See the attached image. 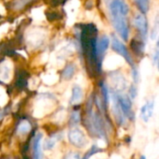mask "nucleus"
<instances>
[{"instance_id":"obj_1","label":"nucleus","mask_w":159,"mask_h":159,"mask_svg":"<svg viewBox=\"0 0 159 159\" xmlns=\"http://www.w3.org/2000/svg\"><path fill=\"white\" fill-rule=\"evenodd\" d=\"M98 31L94 24L89 23L83 25L80 34V46L87 64L88 72L90 75L101 74L102 64L98 60L96 43Z\"/></svg>"},{"instance_id":"obj_2","label":"nucleus","mask_w":159,"mask_h":159,"mask_svg":"<svg viewBox=\"0 0 159 159\" xmlns=\"http://www.w3.org/2000/svg\"><path fill=\"white\" fill-rule=\"evenodd\" d=\"M129 13V6L125 0H111L109 4L111 23L123 40H128L129 35V25L127 18Z\"/></svg>"},{"instance_id":"obj_3","label":"nucleus","mask_w":159,"mask_h":159,"mask_svg":"<svg viewBox=\"0 0 159 159\" xmlns=\"http://www.w3.org/2000/svg\"><path fill=\"white\" fill-rule=\"evenodd\" d=\"M114 95H115L123 113L125 114V116L133 120L134 119V112L132 111V102H131L130 97L127 95H122L120 93H116V92Z\"/></svg>"},{"instance_id":"obj_4","label":"nucleus","mask_w":159,"mask_h":159,"mask_svg":"<svg viewBox=\"0 0 159 159\" xmlns=\"http://www.w3.org/2000/svg\"><path fill=\"white\" fill-rule=\"evenodd\" d=\"M112 49L116 53H118L119 55H121L131 67L135 66L134 65L133 58H132L131 54L129 53V50L127 49V47L116 37H115V36H113V38H112Z\"/></svg>"},{"instance_id":"obj_5","label":"nucleus","mask_w":159,"mask_h":159,"mask_svg":"<svg viewBox=\"0 0 159 159\" xmlns=\"http://www.w3.org/2000/svg\"><path fill=\"white\" fill-rule=\"evenodd\" d=\"M133 22H134L136 29L138 30L140 37L145 42L147 39V36H148V22H147L146 17L143 13L136 14L134 17Z\"/></svg>"},{"instance_id":"obj_6","label":"nucleus","mask_w":159,"mask_h":159,"mask_svg":"<svg viewBox=\"0 0 159 159\" xmlns=\"http://www.w3.org/2000/svg\"><path fill=\"white\" fill-rule=\"evenodd\" d=\"M69 142L77 148H83L87 144V140L84 133L78 128H73L68 133Z\"/></svg>"},{"instance_id":"obj_7","label":"nucleus","mask_w":159,"mask_h":159,"mask_svg":"<svg viewBox=\"0 0 159 159\" xmlns=\"http://www.w3.org/2000/svg\"><path fill=\"white\" fill-rule=\"evenodd\" d=\"M109 44H110V38L106 35H103L99 39H97L96 51H97L98 60H99V62L101 64L102 62V58L104 56V53H105V52L107 51V49L109 47Z\"/></svg>"},{"instance_id":"obj_8","label":"nucleus","mask_w":159,"mask_h":159,"mask_svg":"<svg viewBox=\"0 0 159 159\" xmlns=\"http://www.w3.org/2000/svg\"><path fill=\"white\" fill-rule=\"evenodd\" d=\"M154 108H155V101L149 100L147 101L141 109V118L144 122H148L150 118L153 116L154 113Z\"/></svg>"},{"instance_id":"obj_9","label":"nucleus","mask_w":159,"mask_h":159,"mask_svg":"<svg viewBox=\"0 0 159 159\" xmlns=\"http://www.w3.org/2000/svg\"><path fill=\"white\" fill-rule=\"evenodd\" d=\"M130 48L132 52L137 56H143L144 54V49H145V42L140 37V38H133L130 41Z\"/></svg>"},{"instance_id":"obj_10","label":"nucleus","mask_w":159,"mask_h":159,"mask_svg":"<svg viewBox=\"0 0 159 159\" xmlns=\"http://www.w3.org/2000/svg\"><path fill=\"white\" fill-rule=\"evenodd\" d=\"M41 139H42V134L39 133L33 140V159H41L42 157L41 148H40Z\"/></svg>"},{"instance_id":"obj_11","label":"nucleus","mask_w":159,"mask_h":159,"mask_svg":"<svg viewBox=\"0 0 159 159\" xmlns=\"http://www.w3.org/2000/svg\"><path fill=\"white\" fill-rule=\"evenodd\" d=\"M75 70H76L75 65L73 64V63H69V64H67V65L64 67V68L62 69L61 76V78H62L63 80H66V81H67V80H70V79H72V78L74 77V75H75Z\"/></svg>"},{"instance_id":"obj_12","label":"nucleus","mask_w":159,"mask_h":159,"mask_svg":"<svg viewBox=\"0 0 159 159\" xmlns=\"http://www.w3.org/2000/svg\"><path fill=\"white\" fill-rule=\"evenodd\" d=\"M82 98H83V90L80 86L75 85L72 91V97H71L70 103L71 104H78L82 101Z\"/></svg>"},{"instance_id":"obj_13","label":"nucleus","mask_w":159,"mask_h":159,"mask_svg":"<svg viewBox=\"0 0 159 159\" xmlns=\"http://www.w3.org/2000/svg\"><path fill=\"white\" fill-rule=\"evenodd\" d=\"M32 129V125L31 123L26 120V119H23L21 120L19 124H18V127H17V133L19 135H25L27 133H29Z\"/></svg>"},{"instance_id":"obj_14","label":"nucleus","mask_w":159,"mask_h":159,"mask_svg":"<svg viewBox=\"0 0 159 159\" xmlns=\"http://www.w3.org/2000/svg\"><path fill=\"white\" fill-rule=\"evenodd\" d=\"M61 136L60 134H54V135H51L48 139H47L44 142V149L45 150H51L55 145L56 143L61 140Z\"/></svg>"},{"instance_id":"obj_15","label":"nucleus","mask_w":159,"mask_h":159,"mask_svg":"<svg viewBox=\"0 0 159 159\" xmlns=\"http://www.w3.org/2000/svg\"><path fill=\"white\" fill-rule=\"evenodd\" d=\"M141 13L146 14L150 8V0H133Z\"/></svg>"},{"instance_id":"obj_16","label":"nucleus","mask_w":159,"mask_h":159,"mask_svg":"<svg viewBox=\"0 0 159 159\" xmlns=\"http://www.w3.org/2000/svg\"><path fill=\"white\" fill-rule=\"evenodd\" d=\"M9 75H10V67L7 63H3L0 65V78L2 82H6L9 80Z\"/></svg>"},{"instance_id":"obj_17","label":"nucleus","mask_w":159,"mask_h":159,"mask_svg":"<svg viewBox=\"0 0 159 159\" xmlns=\"http://www.w3.org/2000/svg\"><path fill=\"white\" fill-rule=\"evenodd\" d=\"M27 79H28V76H27L26 72L25 71H20L18 73V76H17V82H16L17 87H19L20 89L24 88L27 84Z\"/></svg>"},{"instance_id":"obj_18","label":"nucleus","mask_w":159,"mask_h":159,"mask_svg":"<svg viewBox=\"0 0 159 159\" xmlns=\"http://www.w3.org/2000/svg\"><path fill=\"white\" fill-rule=\"evenodd\" d=\"M101 92H102V101L104 103V106L107 108L109 105V92H108V87L104 82H101Z\"/></svg>"},{"instance_id":"obj_19","label":"nucleus","mask_w":159,"mask_h":159,"mask_svg":"<svg viewBox=\"0 0 159 159\" xmlns=\"http://www.w3.org/2000/svg\"><path fill=\"white\" fill-rule=\"evenodd\" d=\"M81 121V114H80V112L75 110L74 111L71 115H70V124L71 126H76L80 123Z\"/></svg>"},{"instance_id":"obj_20","label":"nucleus","mask_w":159,"mask_h":159,"mask_svg":"<svg viewBox=\"0 0 159 159\" xmlns=\"http://www.w3.org/2000/svg\"><path fill=\"white\" fill-rule=\"evenodd\" d=\"M31 1H33V0H14L12 7L15 10H20V9H22Z\"/></svg>"},{"instance_id":"obj_21","label":"nucleus","mask_w":159,"mask_h":159,"mask_svg":"<svg viewBox=\"0 0 159 159\" xmlns=\"http://www.w3.org/2000/svg\"><path fill=\"white\" fill-rule=\"evenodd\" d=\"M102 150L100 149V148H98L97 146H92V148L85 155V157H83V159H89V157H91V156H93V155H95V154H97V153H100Z\"/></svg>"},{"instance_id":"obj_22","label":"nucleus","mask_w":159,"mask_h":159,"mask_svg":"<svg viewBox=\"0 0 159 159\" xmlns=\"http://www.w3.org/2000/svg\"><path fill=\"white\" fill-rule=\"evenodd\" d=\"M61 16L57 11H49L47 13V18L49 20V21H54V20H58V19H61V17H59Z\"/></svg>"},{"instance_id":"obj_23","label":"nucleus","mask_w":159,"mask_h":159,"mask_svg":"<svg viewBox=\"0 0 159 159\" xmlns=\"http://www.w3.org/2000/svg\"><path fill=\"white\" fill-rule=\"evenodd\" d=\"M129 97L131 99H134L137 97V87L135 84H131L129 89Z\"/></svg>"},{"instance_id":"obj_24","label":"nucleus","mask_w":159,"mask_h":159,"mask_svg":"<svg viewBox=\"0 0 159 159\" xmlns=\"http://www.w3.org/2000/svg\"><path fill=\"white\" fill-rule=\"evenodd\" d=\"M132 78H133L134 84H137L139 82V73H138V69L135 66L132 67Z\"/></svg>"},{"instance_id":"obj_25","label":"nucleus","mask_w":159,"mask_h":159,"mask_svg":"<svg viewBox=\"0 0 159 159\" xmlns=\"http://www.w3.org/2000/svg\"><path fill=\"white\" fill-rule=\"evenodd\" d=\"M64 159H81L79 154L77 153H75V152H71V153H68L65 157Z\"/></svg>"},{"instance_id":"obj_26","label":"nucleus","mask_w":159,"mask_h":159,"mask_svg":"<svg viewBox=\"0 0 159 159\" xmlns=\"http://www.w3.org/2000/svg\"><path fill=\"white\" fill-rule=\"evenodd\" d=\"M159 60V49H158V43L157 44V47H156V51H155V53H154V64L156 66H157Z\"/></svg>"},{"instance_id":"obj_27","label":"nucleus","mask_w":159,"mask_h":159,"mask_svg":"<svg viewBox=\"0 0 159 159\" xmlns=\"http://www.w3.org/2000/svg\"><path fill=\"white\" fill-rule=\"evenodd\" d=\"M140 159H146V157H145L144 156H142V157H141V158H140Z\"/></svg>"}]
</instances>
